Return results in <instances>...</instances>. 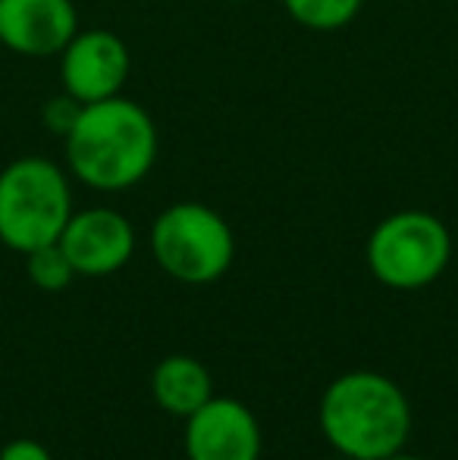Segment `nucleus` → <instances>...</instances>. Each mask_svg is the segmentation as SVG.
Returning a JSON list of instances; mask_svg holds the SVG:
<instances>
[{"label":"nucleus","instance_id":"nucleus-1","mask_svg":"<svg viewBox=\"0 0 458 460\" xmlns=\"http://www.w3.org/2000/svg\"><path fill=\"white\" fill-rule=\"evenodd\" d=\"M69 172L94 191H126L157 160V126L141 103L116 94L82 103L63 138Z\"/></svg>","mask_w":458,"mask_h":460},{"label":"nucleus","instance_id":"nucleus-2","mask_svg":"<svg viewBox=\"0 0 458 460\" xmlns=\"http://www.w3.org/2000/svg\"><path fill=\"white\" fill-rule=\"evenodd\" d=\"M320 429L339 455L386 460L402 451L411 432L409 398L380 373H346L320 398Z\"/></svg>","mask_w":458,"mask_h":460},{"label":"nucleus","instance_id":"nucleus-3","mask_svg":"<svg viewBox=\"0 0 458 460\" xmlns=\"http://www.w3.org/2000/svg\"><path fill=\"white\" fill-rule=\"evenodd\" d=\"M73 217L69 179L48 157H19L0 172V242L29 254L60 242Z\"/></svg>","mask_w":458,"mask_h":460},{"label":"nucleus","instance_id":"nucleus-4","mask_svg":"<svg viewBox=\"0 0 458 460\" xmlns=\"http://www.w3.org/2000/svg\"><path fill=\"white\" fill-rule=\"evenodd\" d=\"M151 251L166 276L185 285H208L232 267L236 238L217 210L198 200H183L154 219Z\"/></svg>","mask_w":458,"mask_h":460},{"label":"nucleus","instance_id":"nucleus-5","mask_svg":"<svg viewBox=\"0 0 458 460\" xmlns=\"http://www.w3.org/2000/svg\"><path fill=\"white\" fill-rule=\"evenodd\" d=\"M453 257L449 229L424 210L386 217L367 238V267L373 279L399 291L436 282Z\"/></svg>","mask_w":458,"mask_h":460},{"label":"nucleus","instance_id":"nucleus-6","mask_svg":"<svg viewBox=\"0 0 458 460\" xmlns=\"http://www.w3.org/2000/svg\"><path fill=\"white\" fill-rule=\"evenodd\" d=\"M132 69V57L120 35L107 29L76 31L60 50V79L63 92L79 103L107 101L122 92Z\"/></svg>","mask_w":458,"mask_h":460},{"label":"nucleus","instance_id":"nucleus-7","mask_svg":"<svg viewBox=\"0 0 458 460\" xmlns=\"http://www.w3.org/2000/svg\"><path fill=\"white\" fill-rule=\"evenodd\" d=\"M76 276H111L129 263L135 251V232L122 213L111 207L73 213L60 235Z\"/></svg>","mask_w":458,"mask_h":460},{"label":"nucleus","instance_id":"nucleus-8","mask_svg":"<svg viewBox=\"0 0 458 460\" xmlns=\"http://www.w3.org/2000/svg\"><path fill=\"white\" fill-rule=\"evenodd\" d=\"M185 455L189 460H257L261 426L238 401L211 398L185 417Z\"/></svg>","mask_w":458,"mask_h":460},{"label":"nucleus","instance_id":"nucleus-9","mask_svg":"<svg viewBox=\"0 0 458 460\" xmlns=\"http://www.w3.org/2000/svg\"><path fill=\"white\" fill-rule=\"evenodd\" d=\"M79 31L73 0H0V44L22 57H54Z\"/></svg>","mask_w":458,"mask_h":460},{"label":"nucleus","instance_id":"nucleus-10","mask_svg":"<svg viewBox=\"0 0 458 460\" xmlns=\"http://www.w3.org/2000/svg\"><path fill=\"white\" fill-rule=\"evenodd\" d=\"M151 394L173 417H192L198 407L214 398V385H211V373L202 360L173 354L154 369Z\"/></svg>","mask_w":458,"mask_h":460},{"label":"nucleus","instance_id":"nucleus-11","mask_svg":"<svg viewBox=\"0 0 458 460\" xmlns=\"http://www.w3.org/2000/svg\"><path fill=\"white\" fill-rule=\"evenodd\" d=\"M361 4H364V0H283L289 16L311 31L346 29V25L358 16Z\"/></svg>","mask_w":458,"mask_h":460},{"label":"nucleus","instance_id":"nucleus-12","mask_svg":"<svg viewBox=\"0 0 458 460\" xmlns=\"http://www.w3.org/2000/svg\"><path fill=\"white\" fill-rule=\"evenodd\" d=\"M25 273L41 291H63L76 279V270L69 263L67 251L60 248V242L29 251L25 254Z\"/></svg>","mask_w":458,"mask_h":460},{"label":"nucleus","instance_id":"nucleus-13","mask_svg":"<svg viewBox=\"0 0 458 460\" xmlns=\"http://www.w3.org/2000/svg\"><path fill=\"white\" fill-rule=\"evenodd\" d=\"M82 103L76 101L73 94L63 92L60 97H50L48 103H44L41 110V119H44V128H48L50 135H60V138H67V132L73 128L76 116H79Z\"/></svg>","mask_w":458,"mask_h":460},{"label":"nucleus","instance_id":"nucleus-14","mask_svg":"<svg viewBox=\"0 0 458 460\" xmlns=\"http://www.w3.org/2000/svg\"><path fill=\"white\" fill-rule=\"evenodd\" d=\"M0 460H50V451L41 442H31V438H16L0 451Z\"/></svg>","mask_w":458,"mask_h":460},{"label":"nucleus","instance_id":"nucleus-15","mask_svg":"<svg viewBox=\"0 0 458 460\" xmlns=\"http://www.w3.org/2000/svg\"><path fill=\"white\" fill-rule=\"evenodd\" d=\"M386 460H424V457H415V455H402V451H399V455H392V457H386Z\"/></svg>","mask_w":458,"mask_h":460},{"label":"nucleus","instance_id":"nucleus-16","mask_svg":"<svg viewBox=\"0 0 458 460\" xmlns=\"http://www.w3.org/2000/svg\"><path fill=\"white\" fill-rule=\"evenodd\" d=\"M333 460H355V457H348V455H339V457H333Z\"/></svg>","mask_w":458,"mask_h":460},{"label":"nucleus","instance_id":"nucleus-17","mask_svg":"<svg viewBox=\"0 0 458 460\" xmlns=\"http://www.w3.org/2000/svg\"><path fill=\"white\" fill-rule=\"evenodd\" d=\"M232 4H248V0H232Z\"/></svg>","mask_w":458,"mask_h":460}]
</instances>
